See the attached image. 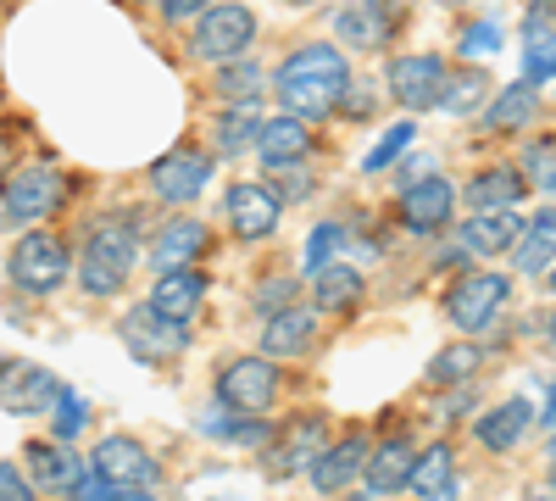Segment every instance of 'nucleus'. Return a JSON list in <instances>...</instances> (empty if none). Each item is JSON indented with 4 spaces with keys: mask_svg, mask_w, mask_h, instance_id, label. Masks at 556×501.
<instances>
[{
    "mask_svg": "<svg viewBox=\"0 0 556 501\" xmlns=\"http://www.w3.org/2000/svg\"><path fill=\"white\" fill-rule=\"evenodd\" d=\"M201 301H206V279H201L195 267H167V273H156L151 306H156L162 317H173V324H190V317L201 312Z\"/></svg>",
    "mask_w": 556,
    "mask_h": 501,
    "instance_id": "4be33fe9",
    "label": "nucleus"
},
{
    "mask_svg": "<svg viewBox=\"0 0 556 501\" xmlns=\"http://www.w3.org/2000/svg\"><path fill=\"white\" fill-rule=\"evenodd\" d=\"M367 458H374V446H367L362 435H351V440H334V446H323V458L312 463V490L334 496V490L356 485V479L367 474Z\"/></svg>",
    "mask_w": 556,
    "mask_h": 501,
    "instance_id": "6ab92c4d",
    "label": "nucleus"
},
{
    "mask_svg": "<svg viewBox=\"0 0 556 501\" xmlns=\"http://www.w3.org/2000/svg\"><path fill=\"white\" fill-rule=\"evenodd\" d=\"M479 362H484V351H479L473 340L445 346V351L429 362V385H462V379H473V374H479Z\"/></svg>",
    "mask_w": 556,
    "mask_h": 501,
    "instance_id": "2f4dec72",
    "label": "nucleus"
},
{
    "mask_svg": "<svg viewBox=\"0 0 556 501\" xmlns=\"http://www.w3.org/2000/svg\"><path fill=\"white\" fill-rule=\"evenodd\" d=\"M506 301H513V279H506V273H490V267L462 273L445 290V324L462 329V335H484L506 312Z\"/></svg>",
    "mask_w": 556,
    "mask_h": 501,
    "instance_id": "20e7f679",
    "label": "nucleus"
},
{
    "mask_svg": "<svg viewBox=\"0 0 556 501\" xmlns=\"http://www.w3.org/2000/svg\"><path fill=\"white\" fill-rule=\"evenodd\" d=\"M156 479H162V468H156V458L139 440H128V435H106L101 446H96V474L84 479V490L78 496H96V501H123V496H151L156 490Z\"/></svg>",
    "mask_w": 556,
    "mask_h": 501,
    "instance_id": "7ed1b4c3",
    "label": "nucleus"
},
{
    "mask_svg": "<svg viewBox=\"0 0 556 501\" xmlns=\"http://www.w3.org/2000/svg\"><path fill=\"white\" fill-rule=\"evenodd\" d=\"M201 251H206V223L173 217V223H162L156 240H151V267H156V273H167V267H195Z\"/></svg>",
    "mask_w": 556,
    "mask_h": 501,
    "instance_id": "412c9836",
    "label": "nucleus"
},
{
    "mask_svg": "<svg viewBox=\"0 0 556 501\" xmlns=\"http://www.w3.org/2000/svg\"><path fill=\"white\" fill-rule=\"evenodd\" d=\"M117 335L123 346L134 351V362H146V368H167V362H178L184 351V324H173V317H162L151 301L134 306L117 317Z\"/></svg>",
    "mask_w": 556,
    "mask_h": 501,
    "instance_id": "6e6552de",
    "label": "nucleus"
},
{
    "mask_svg": "<svg viewBox=\"0 0 556 501\" xmlns=\"http://www.w3.org/2000/svg\"><path fill=\"white\" fill-rule=\"evenodd\" d=\"M212 7V0H162V17L167 23H190V17H201Z\"/></svg>",
    "mask_w": 556,
    "mask_h": 501,
    "instance_id": "c03bdc74",
    "label": "nucleus"
},
{
    "mask_svg": "<svg viewBox=\"0 0 556 501\" xmlns=\"http://www.w3.org/2000/svg\"><path fill=\"white\" fill-rule=\"evenodd\" d=\"M278 396V368L273 356L256 351V356H235L228 368L217 374V406L235 418H262Z\"/></svg>",
    "mask_w": 556,
    "mask_h": 501,
    "instance_id": "39448f33",
    "label": "nucleus"
},
{
    "mask_svg": "<svg viewBox=\"0 0 556 501\" xmlns=\"http://www.w3.org/2000/svg\"><path fill=\"white\" fill-rule=\"evenodd\" d=\"M84 418H89V413H84V401L62 390V401H56V435H62V440H73V435L84 429Z\"/></svg>",
    "mask_w": 556,
    "mask_h": 501,
    "instance_id": "58836bf2",
    "label": "nucleus"
},
{
    "mask_svg": "<svg viewBox=\"0 0 556 501\" xmlns=\"http://www.w3.org/2000/svg\"><path fill=\"white\" fill-rule=\"evenodd\" d=\"M362 301V273L351 262H323L312 273V306L317 312H351Z\"/></svg>",
    "mask_w": 556,
    "mask_h": 501,
    "instance_id": "a878e982",
    "label": "nucleus"
},
{
    "mask_svg": "<svg viewBox=\"0 0 556 501\" xmlns=\"http://www.w3.org/2000/svg\"><path fill=\"white\" fill-rule=\"evenodd\" d=\"M395 206H401V223L412 235H440V229H451L456 190H451V178L424 173V178H412V185L395 196Z\"/></svg>",
    "mask_w": 556,
    "mask_h": 501,
    "instance_id": "ddd939ff",
    "label": "nucleus"
},
{
    "mask_svg": "<svg viewBox=\"0 0 556 501\" xmlns=\"http://www.w3.org/2000/svg\"><path fill=\"white\" fill-rule=\"evenodd\" d=\"M340 39L351 45V51H384V45H390V7H384V0H362V7H345L340 12Z\"/></svg>",
    "mask_w": 556,
    "mask_h": 501,
    "instance_id": "b1692460",
    "label": "nucleus"
},
{
    "mask_svg": "<svg viewBox=\"0 0 556 501\" xmlns=\"http://www.w3.org/2000/svg\"><path fill=\"white\" fill-rule=\"evenodd\" d=\"M523 223L513 206H479L468 223H462V246H468L473 256H501V251H513L523 240Z\"/></svg>",
    "mask_w": 556,
    "mask_h": 501,
    "instance_id": "a211bd4d",
    "label": "nucleus"
},
{
    "mask_svg": "<svg viewBox=\"0 0 556 501\" xmlns=\"http://www.w3.org/2000/svg\"><path fill=\"white\" fill-rule=\"evenodd\" d=\"M345 89H351V62H345L340 45L312 39V45H301V51H290L285 67H278V101H285L290 112H301V117H312V123L340 112Z\"/></svg>",
    "mask_w": 556,
    "mask_h": 501,
    "instance_id": "f257e3e1",
    "label": "nucleus"
},
{
    "mask_svg": "<svg viewBox=\"0 0 556 501\" xmlns=\"http://www.w3.org/2000/svg\"><path fill=\"white\" fill-rule=\"evenodd\" d=\"M312 340H317V306H278V312H267V324H262V351L267 356H301V351H312Z\"/></svg>",
    "mask_w": 556,
    "mask_h": 501,
    "instance_id": "aec40b11",
    "label": "nucleus"
},
{
    "mask_svg": "<svg viewBox=\"0 0 556 501\" xmlns=\"http://www.w3.org/2000/svg\"><path fill=\"white\" fill-rule=\"evenodd\" d=\"M456 51L473 57V62L479 57H495L501 51V28L495 23H468V28H462V39H456Z\"/></svg>",
    "mask_w": 556,
    "mask_h": 501,
    "instance_id": "c9c22d12",
    "label": "nucleus"
},
{
    "mask_svg": "<svg viewBox=\"0 0 556 501\" xmlns=\"http://www.w3.org/2000/svg\"><path fill=\"white\" fill-rule=\"evenodd\" d=\"M551 290H556V273H551Z\"/></svg>",
    "mask_w": 556,
    "mask_h": 501,
    "instance_id": "3c124183",
    "label": "nucleus"
},
{
    "mask_svg": "<svg viewBox=\"0 0 556 501\" xmlns=\"http://www.w3.org/2000/svg\"><path fill=\"white\" fill-rule=\"evenodd\" d=\"M256 306L262 312H278V306H295V279H273L256 290Z\"/></svg>",
    "mask_w": 556,
    "mask_h": 501,
    "instance_id": "a19ab883",
    "label": "nucleus"
},
{
    "mask_svg": "<svg viewBox=\"0 0 556 501\" xmlns=\"http://www.w3.org/2000/svg\"><path fill=\"white\" fill-rule=\"evenodd\" d=\"M134 262H139V217L134 212H106L96 229H89L73 279L84 285V296L112 301V296H123Z\"/></svg>",
    "mask_w": 556,
    "mask_h": 501,
    "instance_id": "f03ea898",
    "label": "nucleus"
},
{
    "mask_svg": "<svg viewBox=\"0 0 556 501\" xmlns=\"http://www.w3.org/2000/svg\"><path fill=\"white\" fill-rule=\"evenodd\" d=\"M295 167H301V162H295ZM295 167H273V173H285V185H278V196H285V201H301L306 190H317L312 178H306V173H295Z\"/></svg>",
    "mask_w": 556,
    "mask_h": 501,
    "instance_id": "a18cd8bd",
    "label": "nucleus"
},
{
    "mask_svg": "<svg viewBox=\"0 0 556 501\" xmlns=\"http://www.w3.org/2000/svg\"><path fill=\"white\" fill-rule=\"evenodd\" d=\"M217 101H256L262 89V67L251 57H235V62H217Z\"/></svg>",
    "mask_w": 556,
    "mask_h": 501,
    "instance_id": "473e14b6",
    "label": "nucleus"
},
{
    "mask_svg": "<svg viewBox=\"0 0 556 501\" xmlns=\"http://www.w3.org/2000/svg\"><path fill=\"white\" fill-rule=\"evenodd\" d=\"M412 140H417V123H412V117L390 123V128L379 134V146L362 156V173H384V167H390L395 156H406V151H412Z\"/></svg>",
    "mask_w": 556,
    "mask_h": 501,
    "instance_id": "72a5a7b5",
    "label": "nucleus"
},
{
    "mask_svg": "<svg viewBox=\"0 0 556 501\" xmlns=\"http://www.w3.org/2000/svg\"><path fill=\"white\" fill-rule=\"evenodd\" d=\"M484 89H490V78H484L479 67H468V73H451V78H445V89H440V107H445V112H473Z\"/></svg>",
    "mask_w": 556,
    "mask_h": 501,
    "instance_id": "f704fd0d",
    "label": "nucleus"
},
{
    "mask_svg": "<svg viewBox=\"0 0 556 501\" xmlns=\"http://www.w3.org/2000/svg\"><path fill=\"white\" fill-rule=\"evenodd\" d=\"M23 451H28L34 485H39L45 496H78V490H84L89 468H84V458H78L67 440H28Z\"/></svg>",
    "mask_w": 556,
    "mask_h": 501,
    "instance_id": "4468645a",
    "label": "nucleus"
},
{
    "mask_svg": "<svg viewBox=\"0 0 556 501\" xmlns=\"http://www.w3.org/2000/svg\"><path fill=\"white\" fill-rule=\"evenodd\" d=\"M529 424H534V406H529L523 396H513V401L490 406V413L473 424V440H479L484 451H513V446L529 435Z\"/></svg>",
    "mask_w": 556,
    "mask_h": 501,
    "instance_id": "5701e85b",
    "label": "nucleus"
},
{
    "mask_svg": "<svg viewBox=\"0 0 556 501\" xmlns=\"http://www.w3.org/2000/svg\"><path fill=\"white\" fill-rule=\"evenodd\" d=\"M256 134H262L256 101H235V107L217 117V151H223V156H240L245 146H256Z\"/></svg>",
    "mask_w": 556,
    "mask_h": 501,
    "instance_id": "7c9ffc66",
    "label": "nucleus"
},
{
    "mask_svg": "<svg viewBox=\"0 0 556 501\" xmlns=\"http://www.w3.org/2000/svg\"><path fill=\"white\" fill-rule=\"evenodd\" d=\"M7 273H12V285H17V290H28V296H51V290L67 285L73 256H67V246H62L56 235H23V240L12 246Z\"/></svg>",
    "mask_w": 556,
    "mask_h": 501,
    "instance_id": "0eeeda50",
    "label": "nucleus"
},
{
    "mask_svg": "<svg viewBox=\"0 0 556 501\" xmlns=\"http://www.w3.org/2000/svg\"><path fill=\"white\" fill-rule=\"evenodd\" d=\"M251 39H256L251 7H240V0H212V7L195 17L190 51H195L201 62H235V57L251 51Z\"/></svg>",
    "mask_w": 556,
    "mask_h": 501,
    "instance_id": "423d86ee",
    "label": "nucleus"
},
{
    "mask_svg": "<svg viewBox=\"0 0 556 501\" xmlns=\"http://www.w3.org/2000/svg\"><path fill=\"white\" fill-rule=\"evenodd\" d=\"M445 78H451L445 57L412 51V57H395V62H390V96H395L406 112H429V107H440Z\"/></svg>",
    "mask_w": 556,
    "mask_h": 501,
    "instance_id": "9b49d317",
    "label": "nucleus"
},
{
    "mask_svg": "<svg viewBox=\"0 0 556 501\" xmlns=\"http://www.w3.org/2000/svg\"><path fill=\"white\" fill-rule=\"evenodd\" d=\"M206 185H212V156H201V151H190V146L167 151V156L151 167V190H156L162 201H195Z\"/></svg>",
    "mask_w": 556,
    "mask_h": 501,
    "instance_id": "dca6fc26",
    "label": "nucleus"
},
{
    "mask_svg": "<svg viewBox=\"0 0 556 501\" xmlns=\"http://www.w3.org/2000/svg\"><path fill=\"white\" fill-rule=\"evenodd\" d=\"M540 424H556V385H551V396H545V406H540Z\"/></svg>",
    "mask_w": 556,
    "mask_h": 501,
    "instance_id": "49530a36",
    "label": "nucleus"
},
{
    "mask_svg": "<svg viewBox=\"0 0 556 501\" xmlns=\"http://www.w3.org/2000/svg\"><path fill=\"white\" fill-rule=\"evenodd\" d=\"M62 196H67V178L56 167H23L0 185V212L12 223H39L62 206Z\"/></svg>",
    "mask_w": 556,
    "mask_h": 501,
    "instance_id": "1a4fd4ad",
    "label": "nucleus"
},
{
    "mask_svg": "<svg viewBox=\"0 0 556 501\" xmlns=\"http://www.w3.org/2000/svg\"><path fill=\"white\" fill-rule=\"evenodd\" d=\"M56 401H62V385L39 368V362H23V356H7L0 362V406L17 418L28 413H56Z\"/></svg>",
    "mask_w": 556,
    "mask_h": 501,
    "instance_id": "9d476101",
    "label": "nucleus"
},
{
    "mask_svg": "<svg viewBox=\"0 0 556 501\" xmlns=\"http://www.w3.org/2000/svg\"><path fill=\"white\" fill-rule=\"evenodd\" d=\"M256 156L273 167H295L312 156V128L301 112H278V117H262V134H256Z\"/></svg>",
    "mask_w": 556,
    "mask_h": 501,
    "instance_id": "f3484780",
    "label": "nucleus"
},
{
    "mask_svg": "<svg viewBox=\"0 0 556 501\" xmlns=\"http://www.w3.org/2000/svg\"><path fill=\"white\" fill-rule=\"evenodd\" d=\"M534 101H540V84H534V78L506 84L501 96H490V107H484V128H495V134H518V128L534 117Z\"/></svg>",
    "mask_w": 556,
    "mask_h": 501,
    "instance_id": "cd10ccee",
    "label": "nucleus"
},
{
    "mask_svg": "<svg viewBox=\"0 0 556 501\" xmlns=\"http://www.w3.org/2000/svg\"><path fill=\"white\" fill-rule=\"evenodd\" d=\"M529 173H534L540 190L556 196V156H551V146H534V151H529Z\"/></svg>",
    "mask_w": 556,
    "mask_h": 501,
    "instance_id": "37998d69",
    "label": "nucleus"
},
{
    "mask_svg": "<svg viewBox=\"0 0 556 501\" xmlns=\"http://www.w3.org/2000/svg\"><path fill=\"white\" fill-rule=\"evenodd\" d=\"M290 7H312V0H290Z\"/></svg>",
    "mask_w": 556,
    "mask_h": 501,
    "instance_id": "8fccbe9b",
    "label": "nucleus"
},
{
    "mask_svg": "<svg viewBox=\"0 0 556 501\" xmlns=\"http://www.w3.org/2000/svg\"><path fill=\"white\" fill-rule=\"evenodd\" d=\"M39 485L23 474V468H12V463H0V501H28Z\"/></svg>",
    "mask_w": 556,
    "mask_h": 501,
    "instance_id": "ea45409f",
    "label": "nucleus"
},
{
    "mask_svg": "<svg viewBox=\"0 0 556 501\" xmlns=\"http://www.w3.org/2000/svg\"><path fill=\"white\" fill-rule=\"evenodd\" d=\"M412 468H417V451H412L406 440H384L374 458H367L362 485H367V496H395V490H406Z\"/></svg>",
    "mask_w": 556,
    "mask_h": 501,
    "instance_id": "393cba45",
    "label": "nucleus"
},
{
    "mask_svg": "<svg viewBox=\"0 0 556 501\" xmlns=\"http://www.w3.org/2000/svg\"><path fill=\"white\" fill-rule=\"evenodd\" d=\"M412 496H451L456 490V468H451V446H429V451H417V468L406 479Z\"/></svg>",
    "mask_w": 556,
    "mask_h": 501,
    "instance_id": "c85d7f7f",
    "label": "nucleus"
},
{
    "mask_svg": "<svg viewBox=\"0 0 556 501\" xmlns=\"http://www.w3.org/2000/svg\"><path fill=\"white\" fill-rule=\"evenodd\" d=\"M523 173L518 167H484L473 185H468V201H473V212L479 206H518L523 201Z\"/></svg>",
    "mask_w": 556,
    "mask_h": 501,
    "instance_id": "c756f323",
    "label": "nucleus"
},
{
    "mask_svg": "<svg viewBox=\"0 0 556 501\" xmlns=\"http://www.w3.org/2000/svg\"><path fill=\"white\" fill-rule=\"evenodd\" d=\"M223 217H228V229H235V240H273L278 217H285V196L267 190V185H228Z\"/></svg>",
    "mask_w": 556,
    "mask_h": 501,
    "instance_id": "f8f14e48",
    "label": "nucleus"
},
{
    "mask_svg": "<svg viewBox=\"0 0 556 501\" xmlns=\"http://www.w3.org/2000/svg\"><path fill=\"white\" fill-rule=\"evenodd\" d=\"M323 458V418H295L285 435L273 440V451L262 458V468L273 479H295V474H312V463Z\"/></svg>",
    "mask_w": 556,
    "mask_h": 501,
    "instance_id": "2eb2a0df",
    "label": "nucleus"
},
{
    "mask_svg": "<svg viewBox=\"0 0 556 501\" xmlns=\"http://www.w3.org/2000/svg\"><path fill=\"white\" fill-rule=\"evenodd\" d=\"M0 173H7V140H0Z\"/></svg>",
    "mask_w": 556,
    "mask_h": 501,
    "instance_id": "de8ad7c7",
    "label": "nucleus"
},
{
    "mask_svg": "<svg viewBox=\"0 0 556 501\" xmlns=\"http://www.w3.org/2000/svg\"><path fill=\"white\" fill-rule=\"evenodd\" d=\"M523 73L540 84L545 73H556V34H534L529 39V57H523Z\"/></svg>",
    "mask_w": 556,
    "mask_h": 501,
    "instance_id": "e433bc0d",
    "label": "nucleus"
},
{
    "mask_svg": "<svg viewBox=\"0 0 556 501\" xmlns=\"http://www.w3.org/2000/svg\"><path fill=\"white\" fill-rule=\"evenodd\" d=\"M551 490H556V463H551Z\"/></svg>",
    "mask_w": 556,
    "mask_h": 501,
    "instance_id": "09e8293b",
    "label": "nucleus"
},
{
    "mask_svg": "<svg viewBox=\"0 0 556 501\" xmlns=\"http://www.w3.org/2000/svg\"><path fill=\"white\" fill-rule=\"evenodd\" d=\"M340 240H345V229H340V223H323V229H317V235L306 240V267L317 273L323 262H329V256L340 251Z\"/></svg>",
    "mask_w": 556,
    "mask_h": 501,
    "instance_id": "4c0bfd02",
    "label": "nucleus"
},
{
    "mask_svg": "<svg viewBox=\"0 0 556 501\" xmlns=\"http://www.w3.org/2000/svg\"><path fill=\"white\" fill-rule=\"evenodd\" d=\"M513 262H518V273H529V279L556 262V206H540L523 223V240L513 246Z\"/></svg>",
    "mask_w": 556,
    "mask_h": 501,
    "instance_id": "bb28decb",
    "label": "nucleus"
},
{
    "mask_svg": "<svg viewBox=\"0 0 556 501\" xmlns=\"http://www.w3.org/2000/svg\"><path fill=\"white\" fill-rule=\"evenodd\" d=\"M523 34H556V0H529V17H523Z\"/></svg>",
    "mask_w": 556,
    "mask_h": 501,
    "instance_id": "79ce46f5",
    "label": "nucleus"
}]
</instances>
